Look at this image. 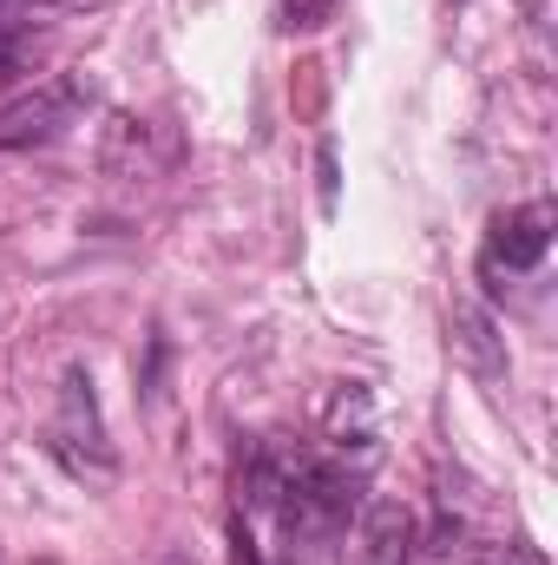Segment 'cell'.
Here are the masks:
<instances>
[{
    "label": "cell",
    "instance_id": "1",
    "mask_svg": "<svg viewBox=\"0 0 558 565\" xmlns=\"http://www.w3.org/2000/svg\"><path fill=\"white\" fill-rule=\"evenodd\" d=\"M46 447L86 487H112L119 480V454L106 440V415H99V395H93V375L86 369H66L60 408H53V427H46Z\"/></svg>",
    "mask_w": 558,
    "mask_h": 565
},
{
    "label": "cell",
    "instance_id": "2",
    "mask_svg": "<svg viewBox=\"0 0 558 565\" xmlns=\"http://www.w3.org/2000/svg\"><path fill=\"white\" fill-rule=\"evenodd\" d=\"M86 99H93V86H86L79 73H53L40 93L13 99V106L0 113V151H26V145L60 139V132L86 113Z\"/></svg>",
    "mask_w": 558,
    "mask_h": 565
},
{
    "label": "cell",
    "instance_id": "3",
    "mask_svg": "<svg viewBox=\"0 0 558 565\" xmlns=\"http://www.w3.org/2000/svg\"><path fill=\"white\" fill-rule=\"evenodd\" d=\"M552 250V204H513L493 217L486 231V250H480V270L500 282V277H526L539 270Z\"/></svg>",
    "mask_w": 558,
    "mask_h": 565
},
{
    "label": "cell",
    "instance_id": "4",
    "mask_svg": "<svg viewBox=\"0 0 558 565\" xmlns=\"http://www.w3.org/2000/svg\"><path fill=\"white\" fill-rule=\"evenodd\" d=\"M420 546V526H415V507L401 500H375L355 526V546L342 565H408Z\"/></svg>",
    "mask_w": 558,
    "mask_h": 565
},
{
    "label": "cell",
    "instance_id": "5",
    "mask_svg": "<svg viewBox=\"0 0 558 565\" xmlns=\"http://www.w3.org/2000/svg\"><path fill=\"white\" fill-rule=\"evenodd\" d=\"M158 139V126H144V119H112L106 126V145H99V164L112 171V178H151L171 151H151Z\"/></svg>",
    "mask_w": 558,
    "mask_h": 565
},
{
    "label": "cell",
    "instance_id": "6",
    "mask_svg": "<svg viewBox=\"0 0 558 565\" xmlns=\"http://www.w3.org/2000/svg\"><path fill=\"white\" fill-rule=\"evenodd\" d=\"M329 13H335V0H282L277 26H282V33H309V26H322Z\"/></svg>",
    "mask_w": 558,
    "mask_h": 565
},
{
    "label": "cell",
    "instance_id": "7",
    "mask_svg": "<svg viewBox=\"0 0 558 565\" xmlns=\"http://www.w3.org/2000/svg\"><path fill=\"white\" fill-rule=\"evenodd\" d=\"M33 60V33H20V26H0V79L7 73H20Z\"/></svg>",
    "mask_w": 558,
    "mask_h": 565
},
{
    "label": "cell",
    "instance_id": "8",
    "mask_svg": "<svg viewBox=\"0 0 558 565\" xmlns=\"http://www.w3.org/2000/svg\"><path fill=\"white\" fill-rule=\"evenodd\" d=\"M164 565H191V559H164Z\"/></svg>",
    "mask_w": 558,
    "mask_h": 565
}]
</instances>
